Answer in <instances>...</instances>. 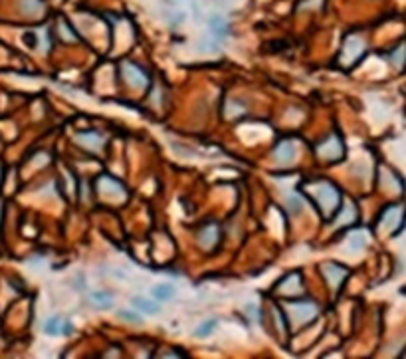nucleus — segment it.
<instances>
[{
	"mask_svg": "<svg viewBox=\"0 0 406 359\" xmlns=\"http://www.w3.org/2000/svg\"><path fill=\"white\" fill-rule=\"evenodd\" d=\"M391 60H393V64H395L397 68H403V66H405L406 64V44H401V46L393 52Z\"/></svg>",
	"mask_w": 406,
	"mask_h": 359,
	"instance_id": "obj_13",
	"label": "nucleus"
},
{
	"mask_svg": "<svg viewBox=\"0 0 406 359\" xmlns=\"http://www.w3.org/2000/svg\"><path fill=\"white\" fill-rule=\"evenodd\" d=\"M72 328L68 326V324H64L62 322V318H50L48 322H46V326H44V332L48 334V336H58V334H68Z\"/></svg>",
	"mask_w": 406,
	"mask_h": 359,
	"instance_id": "obj_8",
	"label": "nucleus"
},
{
	"mask_svg": "<svg viewBox=\"0 0 406 359\" xmlns=\"http://www.w3.org/2000/svg\"><path fill=\"white\" fill-rule=\"evenodd\" d=\"M317 155L327 159V161H337V159H341V155H343V143H341V139H339L337 135L327 137L325 143H321V145L317 147Z\"/></svg>",
	"mask_w": 406,
	"mask_h": 359,
	"instance_id": "obj_2",
	"label": "nucleus"
},
{
	"mask_svg": "<svg viewBox=\"0 0 406 359\" xmlns=\"http://www.w3.org/2000/svg\"><path fill=\"white\" fill-rule=\"evenodd\" d=\"M313 200L317 202V206L323 210V214H329L331 210H337L339 208V192L333 184L329 182H319L315 186V196Z\"/></svg>",
	"mask_w": 406,
	"mask_h": 359,
	"instance_id": "obj_1",
	"label": "nucleus"
},
{
	"mask_svg": "<svg viewBox=\"0 0 406 359\" xmlns=\"http://www.w3.org/2000/svg\"><path fill=\"white\" fill-rule=\"evenodd\" d=\"M291 310H293L295 318H297L301 324H303V322H309L311 318L317 316V306H315L313 302H299V304H293Z\"/></svg>",
	"mask_w": 406,
	"mask_h": 359,
	"instance_id": "obj_6",
	"label": "nucleus"
},
{
	"mask_svg": "<svg viewBox=\"0 0 406 359\" xmlns=\"http://www.w3.org/2000/svg\"><path fill=\"white\" fill-rule=\"evenodd\" d=\"M208 26H210V30L214 32L216 38H224V36L228 34V22H226L222 16H212L210 22H208Z\"/></svg>",
	"mask_w": 406,
	"mask_h": 359,
	"instance_id": "obj_11",
	"label": "nucleus"
},
{
	"mask_svg": "<svg viewBox=\"0 0 406 359\" xmlns=\"http://www.w3.org/2000/svg\"><path fill=\"white\" fill-rule=\"evenodd\" d=\"M123 78H125L133 88H143V86L149 84V78H147V74L143 72V68L131 64V62H125V64H123Z\"/></svg>",
	"mask_w": 406,
	"mask_h": 359,
	"instance_id": "obj_3",
	"label": "nucleus"
},
{
	"mask_svg": "<svg viewBox=\"0 0 406 359\" xmlns=\"http://www.w3.org/2000/svg\"><path fill=\"white\" fill-rule=\"evenodd\" d=\"M80 141H81V143L91 145V147H97V145H101V141H103V139H101V135H99V133H93V135H87V133H85V135H81V137H80Z\"/></svg>",
	"mask_w": 406,
	"mask_h": 359,
	"instance_id": "obj_17",
	"label": "nucleus"
},
{
	"mask_svg": "<svg viewBox=\"0 0 406 359\" xmlns=\"http://www.w3.org/2000/svg\"><path fill=\"white\" fill-rule=\"evenodd\" d=\"M174 286L172 284H157V286H153V298L155 300H159V302H166V300H170L172 296H174Z\"/></svg>",
	"mask_w": 406,
	"mask_h": 359,
	"instance_id": "obj_10",
	"label": "nucleus"
},
{
	"mask_svg": "<svg viewBox=\"0 0 406 359\" xmlns=\"http://www.w3.org/2000/svg\"><path fill=\"white\" fill-rule=\"evenodd\" d=\"M365 246V238L363 236H355L353 240H351V248L353 250H359V248H363Z\"/></svg>",
	"mask_w": 406,
	"mask_h": 359,
	"instance_id": "obj_19",
	"label": "nucleus"
},
{
	"mask_svg": "<svg viewBox=\"0 0 406 359\" xmlns=\"http://www.w3.org/2000/svg\"><path fill=\"white\" fill-rule=\"evenodd\" d=\"M133 306H135V310H139V312H143L147 316H155L159 312V306L155 302L147 300V298H133Z\"/></svg>",
	"mask_w": 406,
	"mask_h": 359,
	"instance_id": "obj_9",
	"label": "nucleus"
},
{
	"mask_svg": "<svg viewBox=\"0 0 406 359\" xmlns=\"http://www.w3.org/2000/svg\"><path fill=\"white\" fill-rule=\"evenodd\" d=\"M101 186H105L107 190H115V192H125V188L119 184V180L111 179V177H103L101 179Z\"/></svg>",
	"mask_w": 406,
	"mask_h": 359,
	"instance_id": "obj_15",
	"label": "nucleus"
},
{
	"mask_svg": "<svg viewBox=\"0 0 406 359\" xmlns=\"http://www.w3.org/2000/svg\"><path fill=\"white\" fill-rule=\"evenodd\" d=\"M91 300L95 304H99L101 308H109L113 304V296L109 292H95V294H91Z\"/></svg>",
	"mask_w": 406,
	"mask_h": 359,
	"instance_id": "obj_12",
	"label": "nucleus"
},
{
	"mask_svg": "<svg viewBox=\"0 0 406 359\" xmlns=\"http://www.w3.org/2000/svg\"><path fill=\"white\" fill-rule=\"evenodd\" d=\"M119 316H121L123 320H129V322H139V320H141L137 314H133V312H129V310H121Z\"/></svg>",
	"mask_w": 406,
	"mask_h": 359,
	"instance_id": "obj_18",
	"label": "nucleus"
},
{
	"mask_svg": "<svg viewBox=\"0 0 406 359\" xmlns=\"http://www.w3.org/2000/svg\"><path fill=\"white\" fill-rule=\"evenodd\" d=\"M214 328H216V320H206V322H202L198 328H196V336L198 338H204V336H210L212 332H214Z\"/></svg>",
	"mask_w": 406,
	"mask_h": 359,
	"instance_id": "obj_14",
	"label": "nucleus"
},
{
	"mask_svg": "<svg viewBox=\"0 0 406 359\" xmlns=\"http://www.w3.org/2000/svg\"><path fill=\"white\" fill-rule=\"evenodd\" d=\"M24 42L28 44V46H36V34H32V32H28V34H24Z\"/></svg>",
	"mask_w": 406,
	"mask_h": 359,
	"instance_id": "obj_20",
	"label": "nucleus"
},
{
	"mask_svg": "<svg viewBox=\"0 0 406 359\" xmlns=\"http://www.w3.org/2000/svg\"><path fill=\"white\" fill-rule=\"evenodd\" d=\"M295 155H297V151H295V145L291 143V141H281L275 149H273V159L277 161V163H281V165H287V163H291L293 159H295Z\"/></svg>",
	"mask_w": 406,
	"mask_h": 359,
	"instance_id": "obj_5",
	"label": "nucleus"
},
{
	"mask_svg": "<svg viewBox=\"0 0 406 359\" xmlns=\"http://www.w3.org/2000/svg\"><path fill=\"white\" fill-rule=\"evenodd\" d=\"M218 226L216 224H208V226H204L202 230H200V242H202V246H206V248H212L216 242H218Z\"/></svg>",
	"mask_w": 406,
	"mask_h": 359,
	"instance_id": "obj_7",
	"label": "nucleus"
},
{
	"mask_svg": "<svg viewBox=\"0 0 406 359\" xmlns=\"http://www.w3.org/2000/svg\"><path fill=\"white\" fill-rule=\"evenodd\" d=\"M22 8H24V12H28V14H36V12L42 10V2H40V0H24V2H22Z\"/></svg>",
	"mask_w": 406,
	"mask_h": 359,
	"instance_id": "obj_16",
	"label": "nucleus"
},
{
	"mask_svg": "<svg viewBox=\"0 0 406 359\" xmlns=\"http://www.w3.org/2000/svg\"><path fill=\"white\" fill-rule=\"evenodd\" d=\"M323 274H325V278H327V282H329V286L337 290V288L343 284V280L347 278L349 270L343 268L341 264L331 262V264H325V266H323Z\"/></svg>",
	"mask_w": 406,
	"mask_h": 359,
	"instance_id": "obj_4",
	"label": "nucleus"
}]
</instances>
